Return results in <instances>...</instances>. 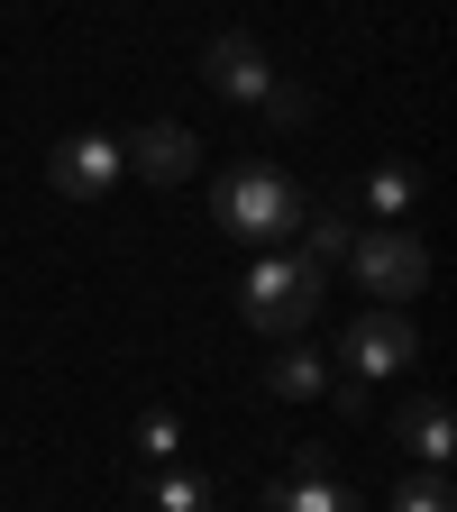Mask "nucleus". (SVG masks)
Here are the masks:
<instances>
[{"label": "nucleus", "instance_id": "1a4fd4ad", "mask_svg": "<svg viewBox=\"0 0 457 512\" xmlns=\"http://www.w3.org/2000/svg\"><path fill=\"white\" fill-rule=\"evenodd\" d=\"M256 384L284 394V403H311V394H330V357H320V348H284L275 366H256Z\"/></svg>", "mask_w": 457, "mask_h": 512}, {"label": "nucleus", "instance_id": "f3484780", "mask_svg": "<svg viewBox=\"0 0 457 512\" xmlns=\"http://www.w3.org/2000/svg\"><path fill=\"white\" fill-rule=\"evenodd\" d=\"M311 476H330V448H320V439L293 448V485H311Z\"/></svg>", "mask_w": 457, "mask_h": 512}, {"label": "nucleus", "instance_id": "4468645a", "mask_svg": "<svg viewBox=\"0 0 457 512\" xmlns=\"http://www.w3.org/2000/svg\"><path fill=\"white\" fill-rule=\"evenodd\" d=\"M138 448H147V458H183V421L174 412H147L138 421Z\"/></svg>", "mask_w": 457, "mask_h": 512}, {"label": "nucleus", "instance_id": "6e6552de", "mask_svg": "<svg viewBox=\"0 0 457 512\" xmlns=\"http://www.w3.org/2000/svg\"><path fill=\"white\" fill-rule=\"evenodd\" d=\"M394 439L412 448L421 467H448V458H457V421H448V403H439V394H412V403H403V421H394Z\"/></svg>", "mask_w": 457, "mask_h": 512}, {"label": "nucleus", "instance_id": "9d476101", "mask_svg": "<svg viewBox=\"0 0 457 512\" xmlns=\"http://www.w3.org/2000/svg\"><path fill=\"white\" fill-rule=\"evenodd\" d=\"M266 512H366V503L330 476H311V485H266Z\"/></svg>", "mask_w": 457, "mask_h": 512}, {"label": "nucleus", "instance_id": "f03ea898", "mask_svg": "<svg viewBox=\"0 0 457 512\" xmlns=\"http://www.w3.org/2000/svg\"><path fill=\"white\" fill-rule=\"evenodd\" d=\"M320 293H330V266H320V256H256L247 284H238V311H247V330L293 339V330H311Z\"/></svg>", "mask_w": 457, "mask_h": 512}, {"label": "nucleus", "instance_id": "2eb2a0df", "mask_svg": "<svg viewBox=\"0 0 457 512\" xmlns=\"http://www.w3.org/2000/svg\"><path fill=\"white\" fill-rule=\"evenodd\" d=\"M156 512H211V485L202 476H165L156 485Z\"/></svg>", "mask_w": 457, "mask_h": 512}, {"label": "nucleus", "instance_id": "20e7f679", "mask_svg": "<svg viewBox=\"0 0 457 512\" xmlns=\"http://www.w3.org/2000/svg\"><path fill=\"white\" fill-rule=\"evenodd\" d=\"M412 357H421L412 320H403V311H384V302H375V311H357L348 330H339V366H348L357 384H366V375H403Z\"/></svg>", "mask_w": 457, "mask_h": 512}, {"label": "nucleus", "instance_id": "423d86ee", "mask_svg": "<svg viewBox=\"0 0 457 512\" xmlns=\"http://www.w3.org/2000/svg\"><path fill=\"white\" fill-rule=\"evenodd\" d=\"M46 183L64 192V202H101V192L119 183V138H92V128H83V138H64L46 156Z\"/></svg>", "mask_w": 457, "mask_h": 512}, {"label": "nucleus", "instance_id": "f8f14e48", "mask_svg": "<svg viewBox=\"0 0 457 512\" xmlns=\"http://www.w3.org/2000/svg\"><path fill=\"white\" fill-rule=\"evenodd\" d=\"M302 238H311V247H302V256H320V266H330V256H339V247H348V238H357V229H348V220H339V211H330V202H311V211H302Z\"/></svg>", "mask_w": 457, "mask_h": 512}, {"label": "nucleus", "instance_id": "0eeeda50", "mask_svg": "<svg viewBox=\"0 0 457 512\" xmlns=\"http://www.w3.org/2000/svg\"><path fill=\"white\" fill-rule=\"evenodd\" d=\"M119 165H138L147 183H183L192 165H202V138H192V128H174V119H147L138 138H119Z\"/></svg>", "mask_w": 457, "mask_h": 512}, {"label": "nucleus", "instance_id": "dca6fc26", "mask_svg": "<svg viewBox=\"0 0 457 512\" xmlns=\"http://www.w3.org/2000/svg\"><path fill=\"white\" fill-rule=\"evenodd\" d=\"M266 119H275V128H302V119H311V92L275 83V92H266Z\"/></svg>", "mask_w": 457, "mask_h": 512}, {"label": "nucleus", "instance_id": "9b49d317", "mask_svg": "<svg viewBox=\"0 0 457 512\" xmlns=\"http://www.w3.org/2000/svg\"><path fill=\"white\" fill-rule=\"evenodd\" d=\"M412 202H421V174H412V165H375V183H366V211H375V220H403Z\"/></svg>", "mask_w": 457, "mask_h": 512}, {"label": "nucleus", "instance_id": "39448f33", "mask_svg": "<svg viewBox=\"0 0 457 512\" xmlns=\"http://www.w3.org/2000/svg\"><path fill=\"white\" fill-rule=\"evenodd\" d=\"M202 83H211L220 101H266V92H275V64H266V46H256L247 28H220V37L202 46Z\"/></svg>", "mask_w": 457, "mask_h": 512}, {"label": "nucleus", "instance_id": "f257e3e1", "mask_svg": "<svg viewBox=\"0 0 457 512\" xmlns=\"http://www.w3.org/2000/svg\"><path fill=\"white\" fill-rule=\"evenodd\" d=\"M211 211H220V229L229 238H256V247H266V238H284V229H302V211H311V192L284 174V165H229L220 174V192H211Z\"/></svg>", "mask_w": 457, "mask_h": 512}, {"label": "nucleus", "instance_id": "7ed1b4c3", "mask_svg": "<svg viewBox=\"0 0 457 512\" xmlns=\"http://www.w3.org/2000/svg\"><path fill=\"white\" fill-rule=\"evenodd\" d=\"M357 247V284L384 302V311H403L421 284H430V247L412 238V229H366V238H348Z\"/></svg>", "mask_w": 457, "mask_h": 512}, {"label": "nucleus", "instance_id": "ddd939ff", "mask_svg": "<svg viewBox=\"0 0 457 512\" xmlns=\"http://www.w3.org/2000/svg\"><path fill=\"white\" fill-rule=\"evenodd\" d=\"M394 512H457V494H448V476L430 467V476H403V494H394Z\"/></svg>", "mask_w": 457, "mask_h": 512}]
</instances>
